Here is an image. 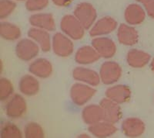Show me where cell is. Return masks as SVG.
I'll return each instance as SVG.
<instances>
[{
    "label": "cell",
    "mask_w": 154,
    "mask_h": 138,
    "mask_svg": "<svg viewBox=\"0 0 154 138\" xmlns=\"http://www.w3.org/2000/svg\"><path fill=\"white\" fill-rule=\"evenodd\" d=\"M60 27L66 35L73 40L82 38L86 30L74 15H66L63 16L60 23Z\"/></svg>",
    "instance_id": "1"
},
{
    "label": "cell",
    "mask_w": 154,
    "mask_h": 138,
    "mask_svg": "<svg viewBox=\"0 0 154 138\" xmlns=\"http://www.w3.org/2000/svg\"><path fill=\"white\" fill-rule=\"evenodd\" d=\"M74 16L78 19L85 29L93 27L97 16L96 10L92 4L89 2H81L74 9Z\"/></svg>",
    "instance_id": "2"
},
{
    "label": "cell",
    "mask_w": 154,
    "mask_h": 138,
    "mask_svg": "<svg viewBox=\"0 0 154 138\" xmlns=\"http://www.w3.org/2000/svg\"><path fill=\"white\" fill-rule=\"evenodd\" d=\"M122 75L120 65L114 61H106L102 64L100 71L101 81L106 85H111L118 81Z\"/></svg>",
    "instance_id": "3"
},
{
    "label": "cell",
    "mask_w": 154,
    "mask_h": 138,
    "mask_svg": "<svg viewBox=\"0 0 154 138\" xmlns=\"http://www.w3.org/2000/svg\"><path fill=\"white\" fill-rule=\"evenodd\" d=\"M96 89L83 84H74L70 90V96L72 102L77 106L86 104L96 94Z\"/></svg>",
    "instance_id": "4"
},
{
    "label": "cell",
    "mask_w": 154,
    "mask_h": 138,
    "mask_svg": "<svg viewBox=\"0 0 154 138\" xmlns=\"http://www.w3.org/2000/svg\"><path fill=\"white\" fill-rule=\"evenodd\" d=\"M26 102L19 94H16L9 99L5 106V113L12 119L20 118L26 112Z\"/></svg>",
    "instance_id": "5"
},
{
    "label": "cell",
    "mask_w": 154,
    "mask_h": 138,
    "mask_svg": "<svg viewBox=\"0 0 154 138\" xmlns=\"http://www.w3.org/2000/svg\"><path fill=\"white\" fill-rule=\"evenodd\" d=\"M39 51V47L36 42L29 39H23L16 45L17 57L23 61H30L36 57Z\"/></svg>",
    "instance_id": "6"
},
{
    "label": "cell",
    "mask_w": 154,
    "mask_h": 138,
    "mask_svg": "<svg viewBox=\"0 0 154 138\" xmlns=\"http://www.w3.org/2000/svg\"><path fill=\"white\" fill-rule=\"evenodd\" d=\"M73 44L67 36L57 33L53 38V49L60 57H68L73 52Z\"/></svg>",
    "instance_id": "7"
},
{
    "label": "cell",
    "mask_w": 154,
    "mask_h": 138,
    "mask_svg": "<svg viewBox=\"0 0 154 138\" xmlns=\"http://www.w3.org/2000/svg\"><path fill=\"white\" fill-rule=\"evenodd\" d=\"M92 45L100 57L110 58L116 52V46L113 41L107 37H96L92 41Z\"/></svg>",
    "instance_id": "8"
},
{
    "label": "cell",
    "mask_w": 154,
    "mask_h": 138,
    "mask_svg": "<svg viewBox=\"0 0 154 138\" xmlns=\"http://www.w3.org/2000/svg\"><path fill=\"white\" fill-rule=\"evenodd\" d=\"M116 27H117V22L113 18L106 16L101 18L96 23H94L89 31V34L92 37L106 35L112 32L116 29Z\"/></svg>",
    "instance_id": "9"
},
{
    "label": "cell",
    "mask_w": 154,
    "mask_h": 138,
    "mask_svg": "<svg viewBox=\"0 0 154 138\" xmlns=\"http://www.w3.org/2000/svg\"><path fill=\"white\" fill-rule=\"evenodd\" d=\"M72 76L74 79L85 84H88L91 86L98 85L101 81L98 73L91 69L82 67H78L74 69L72 71Z\"/></svg>",
    "instance_id": "10"
},
{
    "label": "cell",
    "mask_w": 154,
    "mask_h": 138,
    "mask_svg": "<svg viewBox=\"0 0 154 138\" xmlns=\"http://www.w3.org/2000/svg\"><path fill=\"white\" fill-rule=\"evenodd\" d=\"M100 106L103 110L104 120L116 123L121 119L122 112L118 103L106 98L100 102Z\"/></svg>",
    "instance_id": "11"
},
{
    "label": "cell",
    "mask_w": 154,
    "mask_h": 138,
    "mask_svg": "<svg viewBox=\"0 0 154 138\" xmlns=\"http://www.w3.org/2000/svg\"><path fill=\"white\" fill-rule=\"evenodd\" d=\"M123 133L128 137H138L145 131V124L140 119L130 117L126 119L122 124Z\"/></svg>",
    "instance_id": "12"
},
{
    "label": "cell",
    "mask_w": 154,
    "mask_h": 138,
    "mask_svg": "<svg viewBox=\"0 0 154 138\" xmlns=\"http://www.w3.org/2000/svg\"><path fill=\"white\" fill-rule=\"evenodd\" d=\"M106 98L109 99L112 101L121 104L129 101L131 96V91L130 88L126 85H115L110 87L106 92Z\"/></svg>",
    "instance_id": "13"
},
{
    "label": "cell",
    "mask_w": 154,
    "mask_h": 138,
    "mask_svg": "<svg viewBox=\"0 0 154 138\" xmlns=\"http://www.w3.org/2000/svg\"><path fill=\"white\" fill-rule=\"evenodd\" d=\"M30 24L34 27L47 30L53 31L56 28L54 18L53 15L49 13H36L29 17Z\"/></svg>",
    "instance_id": "14"
},
{
    "label": "cell",
    "mask_w": 154,
    "mask_h": 138,
    "mask_svg": "<svg viewBox=\"0 0 154 138\" xmlns=\"http://www.w3.org/2000/svg\"><path fill=\"white\" fill-rule=\"evenodd\" d=\"M118 40L122 44L132 46L138 42V33L133 27L129 25L121 24L118 28Z\"/></svg>",
    "instance_id": "15"
},
{
    "label": "cell",
    "mask_w": 154,
    "mask_h": 138,
    "mask_svg": "<svg viewBox=\"0 0 154 138\" xmlns=\"http://www.w3.org/2000/svg\"><path fill=\"white\" fill-rule=\"evenodd\" d=\"M124 17L127 23L130 25H138L144 21L146 13L140 5L130 4L125 9Z\"/></svg>",
    "instance_id": "16"
},
{
    "label": "cell",
    "mask_w": 154,
    "mask_h": 138,
    "mask_svg": "<svg viewBox=\"0 0 154 138\" xmlns=\"http://www.w3.org/2000/svg\"><path fill=\"white\" fill-rule=\"evenodd\" d=\"M29 71L35 76L42 78L49 77L53 72L52 64L46 59L39 58L35 60L29 65Z\"/></svg>",
    "instance_id": "17"
},
{
    "label": "cell",
    "mask_w": 154,
    "mask_h": 138,
    "mask_svg": "<svg viewBox=\"0 0 154 138\" xmlns=\"http://www.w3.org/2000/svg\"><path fill=\"white\" fill-rule=\"evenodd\" d=\"M117 129L114 123L106 120H102L90 125L89 131L96 137H107L112 136L116 132Z\"/></svg>",
    "instance_id": "18"
},
{
    "label": "cell",
    "mask_w": 154,
    "mask_h": 138,
    "mask_svg": "<svg viewBox=\"0 0 154 138\" xmlns=\"http://www.w3.org/2000/svg\"><path fill=\"white\" fill-rule=\"evenodd\" d=\"M28 35L30 38L38 44V46L40 47L44 52H48L50 51V36L48 34L47 30L34 27L29 30Z\"/></svg>",
    "instance_id": "19"
},
{
    "label": "cell",
    "mask_w": 154,
    "mask_h": 138,
    "mask_svg": "<svg viewBox=\"0 0 154 138\" xmlns=\"http://www.w3.org/2000/svg\"><path fill=\"white\" fill-rule=\"evenodd\" d=\"M100 55L93 46H84L79 48L75 54V59L77 63L81 64H89L98 61Z\"/></svg>",
    "instance_id": "20"
},
{
    "label": "cell",
    "mask_w": 154,
    "mask_h": 138,
    "mask_svg": "<svg viewBox=\"0 0 154 138\" xmlns=\"http://www.w3.org/2000/svg\"><path fill=\"white\" fill-rule=\"evenodd\" d=\"M128 64L135 68H140L146 65L150 60V55L140 50L133 49L127 53Z\"/></svg>",
    "instance_id": "21"
},
{
    "label": "cell",
    "mask_w": 154,
    "mask_h": 138,
    "mask_svg": "<svg viewBox=\"0 0 154 138\" xmlns=\"http://www.w3.org/2000/svg\"><path fill=\"white\" fill-rule=\"evenodd\" d=\"M82 117L84 122L89 125L104 120L103 110L100 105H90L85 107L82 110Z\"/></svg>",
    "instance_id": "22"
},
{
    "label": "cell",
    "mask_w": 154,
    "mask_h": 138,
    "mask_svg": "<svg viewBox=\"0 0 154 138\" xmlns=\"http://www.w3.org/2000/svg\"><path fill=\"white\" fill-rule=\"evenodd\" d=\"M19 90L26 96H35L39 90V83L33 76L26 74L19 81Z\"/></svg>",
    "instance_id": "23"
},
{
    "label": "cell",
    "mask_w": 154,
    "mask_h": 138,
    "mask_svg": "<svg viewBox=\"0 0 154 138\" xmlns=\"http://www.w3.org/2000/svg\"><path fill=\"white\" fill-rule=\"evenodd\" d=\"M1 37L7 41H16L21 37V30L15 24L2 22L0 26Z\"/></svg>",
    "instance_id": "24"
},
{
    "label": "cell",
    "mask_w": 154,
    "mask_h": 138,
    "mask_svg": "<svg viewBox=\"0 0 154 138\" xmlns=\"http://www.w3.org/2000/svg\"><path fill=\"white\" fill-rule=\"evenodd\" d=\"M0 135L2 138L23 137V133L20 129L12 123H5L4 125H2Z\"/></svg>",
    "instance_id": "25"
},
{
    "label": "cell",
    "mask_w": 154,
    "mask_h": 138,
    "mask_svg": "<svg viewBox=\"0 0 154 138\" xmlns=\"http://www.w3.org/2000/svg\"><path fill=\"white\" fill-rule=\"evenodd\" d=\"M25 136L28 138H41L44 137L43 129L36 123H28L25 126Z\"/></svg>",
    "instance_id": "26"
},
{
    "label": "cell",
    "mask_w": 154,
    "mask_h": 138,
    "mask_svg": "<svg viewBox=\"0 0 154 138\" xmlns=\"http://www.w3.org/2000/svg\"><path fill=\"white\" fill-rule=\"evenodd\" d=\"M13 85L7 78H1L0 80V98L1 100H6L13 93Z\"/></svg>",
    "instance_id": "27"
},
{
    "label": "cell",
    "mask_w": 154,
    "mask_h": 138,
    "mask_svg": "<svg viewBox=\"0 0 154 138\" xmlns=\"http://www.w3.org/2000/svg\"><path fill=\"white\" fill-rule=\"evenodd\" d=\"M16 7V2L12 0H1L0 1V18L3 20L14 12Z\"/></svg>",
    "instance_id": "28"
},
{
    "label": "cell",
    "mask_w": 154,
    "mask_h": 138,
    "mask_svg": "<svg viewBox=\"0 0 154 138\" xmlns=\"http://www.w3.org/2000/svg\"><path fill=\"white\" fill-rule=\"evenodd\" d=\"M49 2V0H26V8L31 12L40 11L47 7Z\"/></svg>",
    "instance_id": "29"
},
{
    "label": "cell",
    "mask_w": 154,
    "mask_h": 138,
    "mask_svg": "<svg viewBox=\"0 0 154 138\" xmlns=\"http://www.w3.org/2000/svg\"><path fill=\"white\" fill-rule=\"evenodd\" d=\"M143 5L148 16L154 19V0H146L143 2Z\"/></svg>",
    "instance_id": "30"
},
{
    "label": "cell",
    "mask_w": 154,
    "mask_h": 138,
    "mask_svg": "<svg viewBox=\"0 0 154 138\" xmlns=\"http://www.w3.org/2000/svg\"><path fill=\"white\" fill-rule=\"evenodd\" d=\"M53 3L60 7H66L71 4L72 0H52Z\"/></svg>",
    "instance_id": "31"
},
{
    "label": "cell",
    "mask_w": 154,
    "mask_h": 138,
    "mask_svg": "<svg viewBox=\"0 0 154 138\" xmlns=\"http://www.w3.org/2000/svg\"><path fill=\"white\" fill-rule=\"evenodd\" d=\"M151 68H152V71L154 72V58L153 59H152V61H151Z\"/></svg>",
    "instance_id": "32"
},
{
    "label": "cell",
    "mask_w": 154,
    "mask_h": 138,
    "mask_svg": "<svg viewBox=\"0 0 154 138\" xmlns=\"http://www.w3.org/2000/svg\"><path fill=\"white\" fill-rule=\"evenodd\" d=\"M137 2H143V3L144 2H146V0H137Z\"/></svg>",
    "instance_id": "33"
},
{
    "label": "cell",
    "mask_w": 154,
    "mask_h": 138,
    "mask_svg": "<svg viewBox=\"0 0 154 138\" xmlns=\"http://www.w3.org/2000/svg\"><path fill=\"white\" fill-rule=\"evenodd\" d=\"M17 1H24V0H17Z\"/></svg>",
    "instance_id": "34"
}]
</instances>
